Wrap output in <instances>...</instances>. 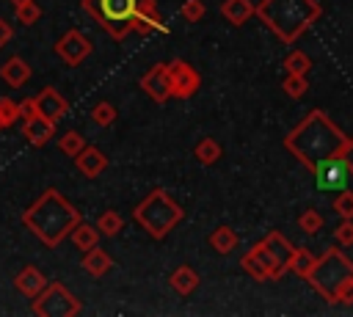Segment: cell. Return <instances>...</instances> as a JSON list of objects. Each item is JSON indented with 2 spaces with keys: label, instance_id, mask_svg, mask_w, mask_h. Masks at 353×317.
<instances>
[{
  "label": "cell",
  "instance_id": "6da1fadb",
  "mask_svg": "<svg viewBox=\"0 0 353 317\" xmlns=\"http://www.w3.org/2000/svg\"><path fill=\"white\" fill-rule=\"evenodd\" d=\"M80 6L108 30L113 41H124L130 33H168V25L163 22L154 0H80Z\"/></svg>",
  "mask_w": 353,
  "mask_h": 317
},
{
  "label": "cell",
  "instance_id": "7a4b0ae2",
  "mask_svg": "<svg viewBox=\"0 0 353 317\" xmlns=\"http://www.w3.org/2000/svg\"><path fill=\"white\" fill-rule=\"evenodd\" d=\"M345 143H347V135L328 119L325 110H309L295 124V130L284 135V149L292 157H298L306 168H312L323 157L342 154Z\"/></svg>",
  "mask_w": 353,
  "mask_h": 317
},
{
  "label": "cell",
  "instance_id": "3957f363",
  "mask_svg": "<svg viewBox=\"0 0 353 317\" xmlns=\"http://www.w3.org/2000/svg\"><path fill=\"white\" fill-rule=\"evenodd\" d=\"M80 221V209L55 187H47L28 209H22V226L30 234H36L47 248L61 245Z\"/></svg>",
  "mask_w": 353,
  "mask_h": 317
},
{
  "label": "cell",
  "instance_id": "277c9868",
  "mask_svg": "<svg viewBox=\"0 0 353 317\" xmlns=\"http://www.w3.org/2000/svg\"><path fill=\"white\" fill-rule=\"evenodd\" d=\"M254 17H259L279 41L295 44L323 17V6L317 0H259Z\"/></svg>",
  "mask_w": 353,
  "mask_h": 317
},
{
  "label": "cell",
  "instance_id": "5b68a950",
  "mask_svg": "<svg viewBox=\"0 0 353 317\" xmlns=\"http://www.w3.org/2000/svg\"><path fill=\"white\" fill-rule=\"evenodd\" d=\"M292 251H295V245L281 232H268L259 243L251 245V251L243 256L240 267L256 281H276L287 273Z\"/></svg>",
  "mask_w": 353,
  "mask_h": 317
},
{
  "label": "cell",
  "instance_id": "8992f818",
  "mask_svg": "<svg viewBox=\"0 0 353 317\" xmlns=\"http://www.w3.org/2000/svg\"><path fill=\"white\" fill-rule=\"evenodd\" d=\"M306 281L328 303H339V292L353 281V259H347V254H342L339 248H328L314 259Z\"/></svg>",
  "mask_w": 353,
  "mask_h": 317
},
{
  "label": "cell",
  "instance_id": "52a82bcc",
  "mask_svg": "<svg viewBox=\"0 0 353 317\" xmlns=\"http://www.w3.org/2000/svg\"><path fill=\"white\" fill-rule=\"evenodd\" d=\"M182 207L163 190V187H154L135 209H132V218L138 226H143V232L154 240H163L179 221H182Z\"/></svg>",
  "mask_w": 353,
  "mask_h": 317
},
{
  "label": "cell",
  "instance_id": "ba28073f",
  "mask_svg": "<svg viewBox=\"0 0 353 317\" xmlns=\"http://www.w3.org/2000/svg\"><path fill=\"white\" fill-rule=\"evenodd\" d=\"M36 317H74L83 311V303L61 281H47V287L30 298Z\"/></svg>",
  "mask_w": 353,
  "mask_h": 317
},
{
  "label": "cell",
  "instance_id": "9c48e42d",
  "mask_svg": "<svg viewBox=\"0 0 353 317\" xmlns=\"http://www.w3.org/2000/svg\"><path fill=\"white\" fill-rule=\"evenodd\" d=\"M309 171L314 174V187L323 190V193H336V190L347 187V182H350V171H347L342 154L323 157V160H317Z\"/></svg>",
  "mask_w": 353,
  "mask_h": 317
},
{
  "label": "cell",
  "instance_id": "30bf717a",
  "mask_svg": "<svg viewBox=\"0 0 353 317\" xmlns=\"http://www.w3.org/2000/svg\"><path fill=\"white\" fill-rule=\"evenodd\" d=\"M165 69H168L171 96H176V99H188V96H193V94L199 91L201 77H199V72H196L188 61H182V58L168 61V63H165Z\"/></svg>",
  "mask_w": 353,
  "mask_h": 317
},
{
  "label": "cell",
  "instance_id": "8fae6325",
  "mask_svg": "<svg viewBox=\"0 0 353 317\" xmlns=\"http://www.w3.org/2000/svg\"><path fill=\"white\" fill-rule=\"evenodd\" d=\"M52 50H55V55H58L66 66H80V63L91 55L94 44H91L80 30H74V28H72V30H66V33L55 41V47H52Z\"/></svg>",
  "mask_w": 353,
  "mask_h": 317
},
{
  "label": "cell",
  "instance_id": "7c38bea8",
  "mask_svg": "<svg viewBox=\"0 0 353 317\" xmlns=\"http://www.w3.org/2000/svg\"><path fill=\"white\" fill-rule=\"evenodd\" d=\"M33 102H36V113L44 116V119L52 121V124H58V121L69 113V102H66L63 94L55 91L52 85H44V88L33 96Z\"/></svg>",
  "mask_w": 353,
  "mask_h": 317
},
{
  "label": "cell",
  "instance_id": "4fadbf2b",
  "mask_svg": "<svg viewBox=\"0 0 353 317\" xmlns=\"http://www.w3.org/2000/svg\"><path fill=\"white\" fill-rule=\"evenodd\" d=\"M141 88L154 102H160V105L168 102L171 99V85H168V69H165V63H154L152 69H146L143 77H141Z\"/></svg>",
  "mask_w": 353,
  "mask_h": 317
},
{
  "label": "cell",
  "instance_id": "5bb4252c",
  "mask_svg": "<svg viewBox=\"0 0 353 317\" xmlns=\"http://www.w3.org/2000/svg\"><path fill=\"white\" fill-rule=\"evenodd\" d=\"M74 165H77V171L83 174V176H88V179H97L105 168H108V157L97 149V146H83L77 154H74Z\"/></svg>",
  "mask_w": 353,
  "mask_h": 317
},
{
  "label": "cell",
  "instance_id": "9a60e30c",
  "mask_svg": "<svg viewBox=\"0 0 353 317\" xmlns=\"http://www.w3.org/2000/svg\"><path fill=\"white\" fill-rule=\"evenodd\" d=\"M22 135H25V141H28L30 146L39 149V146L50 143V138L55 135V124L36 113V116H30V119L22 121Z\"/></svg>",
  "mask_w": 353,
  "mask_h": 317
},
{
  "label": "cell",
  "instance_id": "2e32d148",
  "mask_svg": "<svg viewBox=\"0 0 353 317\" xmlns=\"http://www.w3.org/2000/svg\"><path fill=\"white\" fill-rule=\"evenodd\" d=\"M47 276L39 270V267H33V265H25L17 276H14V287L25 295V298H33V295H39L44 287H47Z\"/></svg>",
  "mask_w": 353,
  "mask_h": 317
},
{
  "label": "cell",
  "instance_id": "e0dca14e",
  "mask_svg": "<svg viewBox=\"0 0 353 317\" xmlns=\"http://www.w3.org/2000/svg\"><path fill=\"white\" fill-rule=\"evenodd\" d=\"M0 77H3L6 85H11V88H22V85L30 80V66H28L25 58L11 55V58L0 66Z\"/></svg>",
  "mask_w": 353,
  "mask_h": 317
},
{
  "label": "cell",
  "instance_id": "ac0fdd59",
  "mask_svg": "<svg viewBox=\"0 0 353 317\" xmlns=\"http://www.w3.org/2000/svg\"><path fill=\"white\" fill-rule=\"evenodd\" d=\"M80 265H83V270H85L88 276H94V278H102L105 273H110V267H113V259H110V254H108L105 248L94 245V248L83 251V259H80Z\"/></svg>",
  "mask_w": 353,
  "mask_h": 317
},
{
  "label": "cell",
  "instance_id": "d6986e66",
  "mask_svg": "<svg viewBox=\"0 0 353 317\" xmlns=\"http://www.w3.org/2000/svg\"><path fill=\"white\" fill-rule=\"evenodd\" d=\"M168 284L176 295H190L196 287H199V273L190 267V265H179L171 276H168Z\"/></svg>",
  "mask_w": 353,
  "mask_h": 317
},
{
  "label": "cell",
  "instance_id": "ffe728a7",
  "mask_svg": "<svg viewBox=\"0 0 353 317\" xmlns=\"http://www.w3.org/2000/svg\"><path fill=\"white\" fill-rule=\"evenodd\" d=\"M221 14L232 25H245L254 17V3L251 0H223L221 3Z\"/></svg>",
  "mask_w": 353,
  "mask_h": 317
},
{
  "label": "cell",
  "instance_id": "44dd1931",
  "mask_svg": "<svg viewBox=\"0 0 353 317\" xmlns=\"http://www.w3.org/2000/svg\"><path fill=\"white\" fill-rule=\"evenodd\" d=\"M207 243H210L212 251H218V254H229V251L237 248V232H234L232 226H215V229L210 232Z\"/></svg>",
  "mask_w": 353,
  "mask_h": 317
},
{
  "label": "cell",
  "instance_id": "7402d4cb",
  "mask_svg": "<svg viewBox=\"0 0 353 317\" xmlns=\"http://www.w3.org/2000/svg\"><path fill=\"white\" fill-rule=\"evenodd\" d=\"M69 237H72L74 248H80V251H88V248L99 245V232H97V226H91V223H85V221L74 223V229L69 232Z\"/></svg>",
  "mask_w": 353,
  "mask_h": 317
},
{
  "label": "cell",
  "instance_id": "603a6c76",
  "mask_svg": "<svg viewBox=\"0 0 353 317\" xmlns=\"http://www.w3.org/2000/svg\"><path fill=\"white\" fill-rule=\"evenodd\" d=\"M193 154H196V160H199L201 165H212V163H218V160H221L223 149H221V143H218L215 138H201V141L196 143Z\"/></svg>",
  "mask_w": 353,
  "mask_h": 317
},
{
  "label": "cell",
  "instance_id": "cb8c5ba5",
  "mask_svg": "<svg viewBox=\"0 0 353 317\" xmlns=\"http://www.w3.org/2000/svg\"><path fill=\"white\" fill-rule=\"evenodd\" d=\"M97 232L105 234V237H116L121 229H124V218L116 212V209H105L99 218H97Z\"/></svg>",
  "mask_w": 353,
  "mask_h": 317
},
{
  "label": "cell",
  "instance_id": "d4e9b609",
  "mask_svg": "<svg viewBox=\"0 0 353 317\" xmlns=\"http://www.w3.org/2000/svg\"><path fill=\"white\" fill-rule=\"evenodd\" d=\"M314 259H317V256H314L309 248H295V251H292V256H290L287 270H292L295 276L306 278V276H309V270H312V265H314Z\"/></svg>",
  "mask_w": 353,
  "mask_h": 317
},
{
  "label": "cell",
  "instance_id": "484cf974",
  "mask_svg": "<svg viewBox=\"0 0 353 317\" xmlns=\"http://www.w3.org/2000/svg\"><path fill=\"white\" fill-rule=\"evenodd\" d=\"M284 72L287 74H309L312 72V58L301 50H292L287 58H284Z\"/></svg>",
  "mask_w": 353,
  "mask_h": 317
},
{
  "label": "cell",
  "instance_id": "4316f807",
  "mask_svg": "<svg viewBox=\"0 0 353 317\" xmlns=\"http://www.w3.org/2000/svg\"><path fill=\"white\" fill-rule=\"evenodd\" d=\"M281 91H284L290 99H301V96L309 91L306 74H287V77L281 80Z\"/></svg>",
  "mask_w": 353,
  "mask_h": 317
},
{
  "label": "cell",
  "instance_id": "83f0119b",
  "mask_svg": "<svg viewBox=\"0 0 353 317\" xmlns=\"http://www.w3.org/2000/svg\"><path fill=\"white\" fill-rule=\"evenodd\" d=\"M83 146H85V138H83L77 130H69V132H63V135L58 138V149H61L63 154H69V157H74Z\"/></svg>",
  "mask_w": 353,
  "mask_h": 317
},
{
  "label": "cell",
  "instance_id": "f1b7e54d",
  "mask_svg": "<svg viewBox=\"0 0 353 317\" xmlns=\"http://www.w3.org/2000/svg\"><path fill=\"white\" fill-rule=\"evenodd\" d=\"M91 121H94L97 127H110V124L116 121V108H113L110 102H97V105L91 108Z\"/></svg>",
  "mask_w": 353,
  "mask_h": 317
},
{
  "label": "cell",
  "instance_id": "f546056e",
  "mask_svg": "<svg viewBox=\"0 0 353 317\" xmlns=\"http://www.w3.org/2000/svg\"><path fill=\"white\" fill-rule=\"evenodd\" d=\"M298 229H301L303 234H317V232L323 229V215H320L317 209H303V212L298 215Z\"/></svg>",
  "mask_w": 353,
  "mask_h": 317
},
{
  "label": "cell",
  "instance_id": "4dcf8cb0",
  "mask_svg": "<svg viewBox=\"0 0 353 317\" xmlns=\"http://www.w3.org/2000/svg\"><path fill=\"white\" fill-rule=\"evenodd\" d=\"M334 212L345 221H353V190L342 187L336 190V198H334Z\"/></svg>",
  "mask_w": 353,
  "mask_h": 317
},
{
  "label": "cell",
  "instance_id": "1f68e13d",
  "mask_svg": "<svg viewBox=\"0 0 353 317\" xmlns=\"http://www.w3.org/2000/svg\"><path fill=\"white\" fill-rule=\"evenodd\" d=\"M0 121H3V127H11L14 121H19V102L0 96Z\"/></svg>",
  "mask_w": 353,
  "mask_h": 317
},
{
  "label": "cell",
  "instance_id": "d6a6232c",
  "mask_svg": "<svg viewBox=\"0 0 353 317\" xmlns=\"http://www.w3.org/2000/svg\"><path fill=\"white\" fill-rule=\"evenodd\" d=\"M39 17H41V8L36 6V0L17 6V19H19L22 25H33V22H39Z\"/></svg>",
  "mask_w": 353,
  "mask_h": 317
},
{
  "label": "cell",
  "instance_id": "836d02e7",
  "mask_svg": "<svg viewBox=\"0 0 353 317\" xmlns=\"http://www.w3.org/2000/svg\"><path fill=\"white\" fill-rule=\"evenodd\" d=\"M179 11H182L185 22H199L204 17V0H185Z\"/></svg>",
  "mask_w": 353,
  "mask_h": 317
},
{
  "label": "cell",
  "instance_id": "e575fe53",
  "mask_svg": "<svg viewBox=\"0 0 353 317\" xmlns=\"http://www.w3.org/2000/svg\"><path fill=\"white\" fill-rule=\"evenodd\" d=\"M334 237H336L339 245H353V221H345V218H342V223L336 226Z\"/></svg>",
  "mask_w": 353,
  "mask_h": 317
},
{
  "label": "cell",
  "instance_id": "d590c367",
  "mask_svg": "<svg viewBox=\"0 0 353 317\" xmlns=\"http://www.w3.org/2000/svg\"><path fill=\"white\" fill-rule=\"evenodd\" d=\"M30 116H36V102H33V96H28V99L19 102V121H25V119H30Z\"/></svg>",
  "mask_w": 353,
  "mask_h": 317
},
{
  "label": "cell",
  "instance_id": "8d00e7d4",
  "mask_svg": "<svg viewBox=\"0 0 353 317\" xmlns=\"http://www.w3.org/2000/svg\"><path fill=\"white\" fill-rule=\"evenodd\" d=\"M342 160H345V165H347V171H350V176H353V138H347V143H345V149H342Z\"/></svg>",
  "mask_w": 353,
  "mask_h": 317
},
{
  "label": "cell",
  "instance_id": "74e56055",
  "mask_svg": "<svg viewBox=\"0 0 353 317\" xmlns=\"http://www.w3.org/2000/svg\"><path fill=\"white\" fill-rule=\"evenodd\" d=\"M11 36H14V30H11V25L0 17V47H6L8 41H11Z\"/></svg>",
  "mask_w": 353,
  "mask_h": 317
},
{
  "label": "cell",
  "instance_id": "f35d334b",
  "mask_svg": "<svg viewBox=\"0 0 353 317\" xmlns=\"http://www.w3.org/2000/svg\"><path fill=\"white\" fill-rule=\"evenodd\" d=\"M8 3H11L14 8H17V6H22V3H30V0H8Z\"/></svg>",
  "mask_w": 353,
  "mask_h": 317
},
{
  "label": "cell",
  "instance_id": "ab89813d",
  "mask_svg": "<svg viewBox=\"0 0 353 317\" xmlns=\"http://www.w3.org/2000/svg\"><path fill=\"white\" fill-rule=\"evenodd\" d=\"M3 130H6V127H3V121H0V132H3Z\"/></svg>",
  "mask_w": 353,
  "mask_h": 317
}]
</instances>
